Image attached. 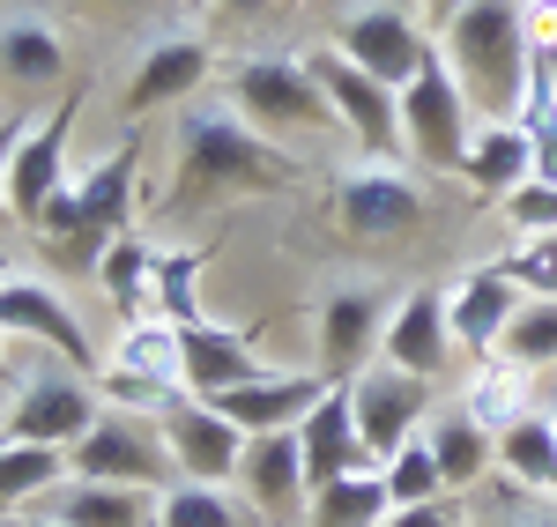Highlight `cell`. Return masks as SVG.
I'll return each instance as SVG.
<instances>
[{"label":"cell","instance_id":"1","mask_svg":"<svg viewBox=\"0 0 557 527\" xmlns=\"http://www.w3.org/2000/svg\"><path fill=\"white\" fill-rule=\"evenodd\" d=\"M305 156L253 134L231 104H178V164L172 186L157 193V223L209 216L223 201H253V193H298Z\"/></svg>","mask_w":557,"mask_h":527},{"label":"cell","instance_id":"2","mask_svg":"<svg viewBox=\"0 0 557 527\" xmlns=\"http://www.w3.org/2000/svg\"><path fill=\"white\" fill-rule=\"evenodd\" d=\"M438 52H446L461 97L475 104V120H520L528 67H535L520 0H454V8H438Z\"/></svg>","mask_w":557,"mask_h":527},{"label":"cell","instance_id":"3","mask_svg":"<svg viewBox=\"0 0 557 527\" xmlns=\"http://www.w3.org/2000/svg\"><path fill=\"white\" fill-rule=\"evenodd\" d=\"M223 97L231 112L268 141H312V134H343L335 127V104L320 97L305 52H246V60H223Z\"/></svg>","mask_w":557,"mask_h":527},{"label":"cell","instance_id":"4","mask_svg":"<svg viewBox=\"0 0 557 527\" xmlns=\"http://www.w3.org/2000/svg\"><path fill=\"white\" fill-rule=\"evenodd\" d=\"M327 209L343 223V238L357 246H394V238H417L431 223V201L417 172H401V156H357L327 172Z\"/></svg>","mask_w":557,"mask_h":527},{"label":"cell","instance_id":"5","mask_svg":"<svg viewBox=\"0 0 557 527\" xmlns=\"http://www.w3.org/2000/svg\"><path fill=\"white\" fill-rule=\"evenodd\" d=\"M134 209H141V134H120L97 164L75 172V238H67L60 267L97 275L104 246H112L120 230H134Z\"/></svg>","mask_w":557,"mask_h":527},{"label":"cell","instance_id":"6","mask_svg":"<svg viewBox=\"0 0 557 527\" xmlns=\"http://www.w3.org/2000/svg\"><path fill=\"white\" fill-rule=\"evenodd\" d=\"M469 134H475V104L461 97L446 52H431L424 75L401 89V156L417 172L438 178H461V156H469Z\"/></svg>","mask_w":557,"mask_h":527},{"label":"cell","instance_id":"7","mask_svg":"<svg viewBox=\"0 0 557 527\" xmlns=\"http://www.w3.org/2000/svg\"><path fill=\"white\" fill-rule=\"evenodd\" d=\"M104 416V401L75 364H30L15 372V387L0 401V439H30V446H75Z\"/></svg>","mask_w":557,"mask_h":527},{"label":"cell","instance_id":"8","mask_svg":"<svg viewBox=\"0 0 557 527\" xmlns=\"http://www.w3.org/2000/svg\"><path fill=\"white\" fill-rule=\"evenodd\" d=\"M83 104H89V89L67 83V89H60V104H52L45 120H30V134L15 141V156H8V172H0L8 216L23 223V230L45 216V201H52V193H67V186H75L67 149H75V120H83Z\"/></svg>","mask_w":557,"mask_h":527},{"label":"cell","instance_id":"9","mask_svg":"<svg viewBox=\"0 0 557 527\" xmlns=\"http://www.w3.org/2000/svg\"><path fill=\"white\" fill-rule=\"evenodd\" d=\"M67 468L89 484H127V490H172V446L157 431V416H134V409H104L83 439L67 446Z\"/></svg>","mask_w":557,"mask_h":527},{"label":"cell","instance_id":"10","mask_svg":"<svg viewBox=\"0 0 557 527\" xmlns=\"http://www.w3.org/2000/svg\"><path fill=\"white\" fill-rule=\"evenodd\" d=\"M305 67L320 97L335 104V127L364 149V156H401V89L372 83L364 67H349L335 45H305Z\"/></svg>","mask_w":557,"mask_h":527},{"label":"cell","instance_id":"11","mask_svg":"<svg viewBox=\"0 0 557 527\" xmlns=\"http://www.w3.org/2000/svg\"><path fill=\"white\" fill-rule=\"evenodd\" d=\"M215 75V45L201 30H157V38H141L134 52V75L120 89V112L134 120H149V112H172V104H194Z\"/></svg>","mask_w":557,"mask_h":527},{"label":"cell","instance_id":"12","mask_svg":"<svg viewBox=\"0 0 557 527\" xmlns=\"http://www.w3.org/2000/svg\"><path fill=\"white\" fill-rule=\"evenodd\" d=\"M386 319H394V298H386L380 283H327V298L312 312V350H320L312 372H327L335 387L357 379V372L380 356Z\"/></svg>","mask_w":557,"mask_h":527},{"label":"cell","instance_id":"13","mask_svg":"<svg viewBox=\"0 0 557 527\" xmlns=\"http://www.w3.org/2000/svg\"><path fill=\"white\" fill-rule=\"evenodd\" d=\"M157 431H164V446H172L178 484H238L246 431H238L215 401L178 387V394H164V409H157Z\"/></svg>","mask_w":557,"mask_h":527},{"label":"cell","instance_id":"14","mask_svg":"<svg viewBox=\"0 0 557 527\" xmlns=\"http://www.w3.org/2000/svg\"><path fill=\"white\" fill-rule=\"evenodd\" d=\"M349 401H357V431L372 446V461H394V453L431 424V379L386 364V356H372V364L349 379Z\"/></svg>","mask_w":557,"mask_h":527},{"label":"cell","instance_id":"15","mask_svg":"<svg viewBox=\"0 0 557 527\" xmlns=\"http://www.w3.org/2000/svg\"><path fill=\"white\" fill-rule=\"evenodd\" d=\"M335 52H343L349 67H364L372 83L386 89H409L417 75H424V60L438 52V45L401 15V8H357V15H343V30H335Z\"/></svg>","mask_w":557,"mask_h":527},{"label":"cell","instance_id":"16","mask_svg":"<svg viewBox=\"0 0 557 527\" xmlns=\"http://www.w3.org/2000/svg\"><path fill=\"white\" fill-rule=\"evenodd\" d=\"M0 327H8L15 342H45L60 364H75L83 379H97V364H104V356L89 350L83 319L67 312V298H60L45 275H0Z\"/></svg>","mask_w":557,"mask_h":527},{"label":"cell","instance_id":"17","mask_svg":"<svg viewBox=\"0 0 557 527\" xmlns=\"http://www.w3.org/2000/svg\"><path fill=\"white\" fill-rule=\"evenodd\" d=\"M298 453H305V484H335V476H372L380 461H372V446L357 431V401H349V379L343 387H327V394L305 409L298 424Z\"/></svg>","mask_w":557,"mask_h":527},{"label":"cell","instance_id":"18","mask_svg":"<svg viewBox=\"0 0 557 527\" xmlns=\"http://www.w3.org/2000/svg\"><path fill=\"white\" fill-rule=\"evenodd\" d=\"M238 490L260 513V527H290L312 505V484H305V453L298 431H260L246 439V461H238Z\"/></svg>","mask_w":557,"mask_h":527},{"label":"cell","instance_id":"19","mask_svg":"<svg viewBox=\"0 0 557 527\" xmlns=\"http://www.w3.org/2000/svg\"><path fill=\"white\" fill-rule=\"evenodd\" d=\"M520 305H528V298H520V283L498 261H491V267H469V275L446 290V327H454V350L491 356V350H498V335L513 327Z\"/></svg>","mask_w":557,"mask_h":527},{"label":"cell","instance_id":"20","mask_svg":"<svg viewBox=\"0 0 557 527\" xmlns=\"http://www.w3.org/2000/svg\"><path fill=\"white\" fill-rule=\"evenodd\" d=\"M178 356H186V394H201V401L231 394V387H246V379H268L253 335H246V327H223V319L178 327Z\"/></svg>","mask_w":557,"mask_h":527},{"label":"cell","instance_id":"21","mask_svg":"<svg viewBox=\"0 0 557 527\" xmlns=\"http://www.w3.org/2000/svg\"><path fill=\"white\" fill-rule=\"evenodd\" d=\"M380 356L417 372V379H438L454 364V327H446V290H401L394 298V319L380 335Z\"/></svg>","mask_w":557,"mask_h":527},{"label":"cell","instance_id":"22","mask_svg":"<svg viewBox=\"0 0 557 527\" xmlns=\"http://www.w3.org/2000/svg\"><path fill=\"white\" fill-rule=\"evenodd\" d=\"M327 387H335L327 372H268V379H246V387L215 394V409H223L246 439H260V431H298L305 409L327 394Z\"/></svg>","mask_w":557,"mask_h":527},{"label":"cell","instance_id":"23","mask_svg":"<svg viewBox=\"0 0 557 527\" xmlns=\"http://www.w3.org/2000/svg\"><path fill=\"white\" fill-rule=\"evenodd\" d=\"M157 505L164 490H127V484H89V476H67L45 505L30 513H52L67 527H157Z\"/></svg>","mask_w":557,"mask_h":527},{"label":"cell","instance_id":"24","mask_svg":"<svg viewBox=\"0 0 557 527\" xmlns=\"http://www.w3.org/2000/svg\"><path fill=\"white\" fill-rule=\"evenodd\" d=\"M461 178H469L475 201H506V193H520V186L535 178V149H528V134H520L513 120H475L469 156H461Z\"/></svg>","mask_w":557,"mask_h":527},{"label":"cell","instance_id":"25","mask_svg":"<svg viewBox=\"0 0 557 527\" xmlns=\"http://www.w3.org/2000/svg\"><path fill=\"white\" fill-rule=\"evenodd\" d=\"M0 83L23 89V97H45V89L67 83V38L23 15V23H0Z\"/></svg>","mask_w":557,"mask_h":527},{"label":"cell","instance_id":"26","mask_svg":"<svg viewBox=\"0 0 557 527\" xmlns=\"http://www.w3.org/2000/svg\"><path fill=\"white\" fill-rule=\"evenodd\" d=\"M461 409L498 439V431H513L520 416L535 409V372H520V364H506V356H475L469 379H461Z\"/></svg>","mask_w":557,"mask_h":527},{"label":"cell","instance_id":"27","mask_svg":"<svg viewBox=\"0 0 557 527\" xmlns=\"http://www.w3.org/2000/svg\"><path fill=\"white\" fill-rule=\"evenodd\" d=\"M424 446H431V461H438V476H446V490H469V484H483V476L498 468V439L475 424L461 401L438 409V416L424 424Z\"/></svg>","mask_w":557,"mask_h":527},{"label":"cell","instance_id":"28","mask_svg":"<svg viewBox=\"0 0 557 527\" xmlns=\"http://www.w3.org/2000/svg\"><path fill=\"white\" fill-rule=\"evenodd\" d=\"M209 261H215V246H157V253H149V312L172 319V327L209 319V305H201Z\"/></svg>","mask_w":557,"mask_h":527},{"label":"cell","instance_id":"29","mask_svg":"<svg viewBox=\"0 0 557 527\" xmlns=\"http://www.w3.org/2000/svg\"><path fill=\"white\" fill-rule=\"evenodd\" d=\"M104 364H120V372L149 379V387H164V394H178V387H186L178 327H172V319H157V312H141V319H120V342L104 350Z\"/></svg>","mask_w":557,"mask_h":527},{"label":"cell","instance_id":"30","mask_svg":"<svg viewBox=\"0 0 557 527\" xmlns=\"http://www.w3.org/2000/svg\"><path fill=\"white\" fill-rule=\"evenodd\" d=\"M67 446H30V439H0V520L45 505L52 490L67 484Z\"/></svg>","mask_w":557,"mask_h":527},{"label":"cell","instance_id":"31","mask_svg":"<svg viewBox=\"0 0 557 527\" xmlns=\"http://www.w3.org/2000/svg\"><path fill=\"white\" fill-rule=\"evenodd\" d=\"M498 476L520 490V498H550L557 505V424L550 416H520L513 431H498Z\"/></svg>","mask_w":557,"mask_h":527},{"label":"cell","instance_id":"32","mask_svg":"<svg viewBox=\"0 0 557 527\" xmlns=\"http://www.w3.org/2000/svg\"><path fill=\"white\" fill-rule=\"evenodd\" d=\"M149 253H157V238L120 230L104 246V261H97V290H104V305L120 312V319H141L149 312Z\"/></svg>","mask_w":557,"mask_h":527},{"label":"cell","instance_id":"33","mask_svg":"<svg viewBox=\"0 0 557 527\" xmlns=\"http://www.w3.org/2000/svg\"><path fill=\"white\" fill-rule=\"evenodd\" d=\"M386 513H394V498H386L380 468H372V476H335V484L312 490L305 527H380Z\"/></svg>","mask_w":557,"mask_h":527},{"label":"cell","instance_id":"34","mask_svg":"<svg viewBox=\"0 0 557 527\" xmlns=\"http://www.w3.org/2000/svg\"><path fill=\"white\" fill-rule=\"evenodd\" d=\"M513 127L528 134V149H535V178H550V186H557V67H550V60L528 67V97H520Z\"/></svg>","mask_w":557,"mask_h":527},{"label":"cell","instance_id":"35","mask_svg":"<svg viewBox=\"0 0 557 527\" xmlns=\"http://www.w3.org/2000/svg\"><path fill=\"white\" fill-rule=\"evenodd\" d=\"M506 364H520V372H543V364H557V298H528V305L513 312V327L498 335V350Z\"/></svg>","mask_w":557,"mask_h":527},{"label":"cell","instance_id":"36","mask_svg":"<svg viewBox=\"0 0 557 527\" xmlns=\"http://www.w3.org/2000/svg\"><path fill=\"white\" fill-rule=\"evenodd\" d=\"M380 484H386V498H394V513H401V505H431V498H446V476H438V461H431L424 431L401 446L394 461H380Z\"/></svg>","mask_w":557,"mask_h":527},{"label":"cell","instance_id":"37","mask_svg":"<svg viewBox=\"0 0 557 527\" xmlns=\"http://www.w3.org/2000/svg\"><path fill=\"white\" fill-rule=\"evenodd\" d=\"M157 527H246L238 498H223V484H172L157 505Z\"/></svg>","mask_w":557,"mask_h":527},{"label":"cell","instance_id":"38","mask_svg":"<svg viewBox=\"0 0 557 527\" xmlns=\"http://www.w3.org/2000/svg\"><path fill=\"white\" fill-rule=\"evenodd\" d=\"M506 275H513L520 290H535V298H557V230L550 238H520L513 253H506Z\"/></svg>","mask_w":557,"mask_h":527},{"label":"cell","instance_id":"39","mask_svg":"<svg viewBox=\"0 0 557 527\" xmlns=\"http://www.w3.org/2000/svg\"><path fill=\"white\" fill-rule=\"evenodd\" d=\"M506 223H513L520 238H550L557 230V186L550 178H528L520 193H506Z\"/></svg>","mask_w":557,"mask_h":527},{"label":"cell","instance_id":"40","mask_svg":"<svg viewBox=\"0 0 557 527\" xmlns=\"http://www.w3.org/2000/svg\"><path fill=\"white\" fill-rule=\"evenodd\" d=\"M520 23H528V52L557 67V0H520Z\"/></svg>","mask_w":557,"mask_h":527},{"label":"cell","instance_id":"41","mask_svg":"<svg viewBox=\"0 0 557 527\" xmlns=\"http://www.w3.org/2000/svg\"><path fill=\"white\" fill-rule=\"evenodd\" d=\"M275 8H290V0H201L194 15H201V23H223V30H238V23H268Z\"/></svg>","mask_w":557,"mask_h":527},{"label":"cell","instance_id":"42","mask_svg":"<svg viewBox=\"0 0 557 527\" xmlns=\"http://www.w3.org/2000/svg\"><path fill=\"white\" fill-rule=\"evenodd\" d=\"M380 527H469L446 498H431V505H401V513H386Z\"/></svg>","mask_w":557,"mask_h":527},{"label":"cell","instance_id":"43","mask_svg":"<svg viewBox=\"0 0 557 527\" xmlns=\"http://www.w3.org/2000/svg\"><path fill=\"white\" fill-rule=\"evenodd\" d=\"M83 8H104V15H127V23H149V15H172L186 0H83Z\"/></svg>","mask_w":557,"mask_h":527},{"label":"cell","instance_id":"44","mask_svg":"<svg viewBox=\"0 0 557 527\" xmlns=\"http://www.w3.org/2000/svg\"><path fill=\"white\" fill-rule=\"evenodd\" d=\"M23 134H30V112H8V120H0V172H8V156H15ZM0 216H8V193H0Z\"/></svg>","mask_w":557,"mask_h":527},{"label":"cell","instance_id":"45","mask_svg":"<svg viewBox=\"0 0 557 527\" xmlns=\"http://www.w3.org/2000/svg\"><path fill=\"white\" fill-rule=\"evenodd\" d=\"M0 379L15 387V335H8V327H0Z\"/></svg>","mask_w":557,"mask_h":527},{"label":"cell","instance_id":"46","mask_svg":"<svg viewBox=\"0 0 557 527\" xmlns=\"http://www.w3.org/2000/svg\"><path fill=\"white\" fill-rule=\"evenodd\" d=\"M8 527H67V520H52V513H15Z\"/></svg>","mask_w":557,"mask_h":527},{"label":"cell","instance_id":"47","mask_svg":"<svg viewBox=\"0 0 557 527\" xmlns=\"http://www.w3.org/2000/svg\"><path fill=\"white\" fill-rule=\"evenodd\" d=\"M506 527H557V513H513Z\"/></svg>","mask_w":557,"mask_h":527},{"label":"cell","instance_id":"48","mask_svg":"<svg viewBox=\"0 0 557 527\" xmlns=\"http://www.w3.org/2000/svg\"><path fill=\"white\" fill-rule=\"evenodd\" d=\"M186 8H201V0H186Z\"/></svg>","mask_w":557,"mask_h":527},{"label":"cell","instance_id":"49","mask_svg":"<svg viewBox=\"0 0 557 527\" xmlns=\"http://www.w3.org/2000/svg\"><path fill=\"white\" fill-rule=\"evenodd\" d=\"M438 8H454V0H438Z\"/></svg>","mask_w":557,"mask_h":527},{"label":"cell","instance_id":"50","mask_svg":"<svg viewBox=\"0 0 557 527\" xmlns=\"http://www.w3.org/2000/svg\"><path fill=\"white\" fill-rule=\"evenodd\" d=\"M290 8H298V0H290Z\"/></svg>","mask_w":557,"mask_h":527},{"label":"cell","instance_id":"51","mask_svg":"<svg viewBox=\"0 0 557 527\" xmlns=\"http://www.w3.org/2000/svg\"><path fill=\"white\" fill-rule=\"evenodd\" d=\"M0 275H8V267H0Z\"/></svg>","mask_w":557,"mask_h":527},{"label":"cell","instance_id":"52","mask_svg":"<svg viewBox=\"0 0 557 527\" xmlns=\"http://www.w3.org/2000/svg\"><path fill=\"white\" fill-rule=\"evenodd\" d=\"M0 527H8V520H0Z\"/></svg>","mask_w":557,"mask_h":527},{"label":"cell","instance_id":"53","mask_svg":"<svg viewBox=\"0 0 557 527\" xmlns=\"http://www.w3.org/2000/svg\"><path fill=\"white\" fill-rule=\"evenodd\" d=\"M550 424H557V416H550Z\"/></svg>","mask_w":557,"mask_h":527}]
</instances>
